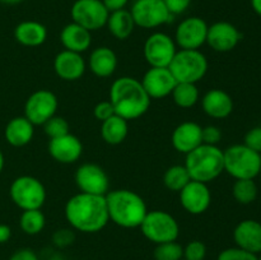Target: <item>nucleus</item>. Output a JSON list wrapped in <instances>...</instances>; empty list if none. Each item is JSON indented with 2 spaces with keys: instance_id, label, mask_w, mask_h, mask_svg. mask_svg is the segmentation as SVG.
Wrapping results in <instances>:
<instances>
[{
  "instance_id": "obj_48",
  "label": "nucleus",
  "mask_w": 261,
  "mask_h": 260,
  "mask_svg": "<svg viewBox=\"0 0 261 260\" xmlns=\"http://www.w3.org/2000/svg\"><path fill=\"white\" fill-rule=\"evenodd\" d=\"M257 259H259V260H261V252H260V254H259V255H257Z\"/></svg>"
},
{
  "instance_id": "obj_8",
  "label": "nucleus",
  "mask_w": 261,
  "mask_h": 260,
  "mask_svg": "<svg viewBox=\"0 0 261 260\" xmlns=\"http://www.w3.org/2000/svg\"><path fill=\"white\" fill-rule=\"evenodd\" d=\"M13 203L22 211L41 209L47 198V191L42 181L35 176L22 175L13 180L9 188Z\"/></svg>"
},
{
  "instance_id": "obj_19",
  "label": "nucleus",
  "mask_w": 261,
  "mask_h": 260,
  "mask_svg": "<svg viewBox=\"0 0 261 260\" xmlns=\"http://www.w3.org/2000/svg\"><path fill=\"white\" fill-rule=\"evenodd\" d=\"M54 71L60 79L65 82L79 81L84 75L87 63L82 54L63 50L54 58Z\"/></svg>"
},
{
  "instance_id": "obj_42",
  "label": "nucleus",
  "mask_w": 261,
  "mask_h": 260,
  "mask_svg": "<svg viewBox=\"0 0 261 260\" xmlns=\"http://www.w3.org/2000/svg\"><path fill=\"white\" fill-rule=\"evenodd\" d=\"M9 260H40L37 254L33 250L28 249V247H23V249L17 250L10 255Z\"/></svg>"
},
{
  "instance_id": "obj_9",
  "label": "nucleus",
  "mask_w": 261,
  "mask_h": 260,
  "mask_svg": "<svg viewBox=\"0 0 261 260\" xmlns=\"http://www.w3.org/2000/svg\"><path fill=\"white\" fill-rule=\"evenodd\" d=\"M130 13L135 25L143 30L158 28L167 24L173 18L163 0H135L130 8Z\"/></svg>"
},
{
  "instance_id": "obj_49",
  "label": "nucleus",
  "mask_w": 261,
  "mask_h": 260,
  "mask_svg": "<svg viewBox=\"0 0 261 260\" xmlns=\"http://www.w3.org/2000/svg\"><path fill=\"white\" fill-rule=\"evenodd\" d=\"M260 175H261V171H260Z\"/></svg>"
},
{
  "instance_id": "obj_3",
  "label": "nucleus",
  "mask_w": 261,
  "mask_h": 260,
  "mask_svg": "<svg viewBox=\"0 0 261 260\" xmlns=\"http://www.w3.org/2000/svg\"><path fill=\"white\" fill-rule=\"evenodd\" d=\"M109 218L122 228H139L147 216L148 208L144 199L129 189H116L106 194Z\"/></svg>"
},
{
  "instance_id": "obj_16",
  "label": "nucleus",
  "mask_w": 261,
  "mask_h": 260,
  "mask_svg": "<svg viewBox=\"0 0 261 260\" xmlns=\"http://www.w3.org/2000/svg\"><path fill=\"white\" fill-rule=\"evenodd\" d=\"M178 194L181 206L191 216L205 213L212 204V193L208 184L191 180Z\"/></svg>"
},
{
  "instance_id": "obj_31",
  "label": "nucleus",
  "mask_w": 261,
  "mask_h": 260,
  "mask_svg": "<svg viewBox=\"0 0 261 260\" xmlns=\"http://www.w3.org/2000/svg\"><path fill=\"white\" fill-rule=\"evenodd\" d=\"M259 194V188L254 178H240L234 181L232 186V195L237 203L249 205L254 203Z\"/></svg>"
},
{
  "instance_id": "obj_46",
  "label": "nucleus",
  "mask_w": 261,
  "mask_h": 260,
  "mask_svg": "<svg viewBox=\"0 0 261 260\" xmlns=\"http://www.w3.org/2000/svg\"><path fill=\"white\" fill-rule=\"evenodd\" d=\"M23 0H0V3L3 4H7V5H15V4H19L22 3Z\"/></svg>"
},
{
  "instance_id": "obj_13",
  "label": "nucleus",
  "mask_w": 261,
  "mask_h": 260,
  "mask_svg": "<svg viewBox=\"0 0 261 260\" xmlns=\"http://www.w3.org/2000/svg\"><path fill=\"white\" fill-rule=\"evenodd\" d=\"M209 24L200 17H188L181 20L175 31L176 45L182 50H200L206 42Z\"/></svg>"
},
{
  "instance_id": "obj_28",
  "label": "nucleus",
  "mask_w": 261,
  "mask_h": 260,
  "mask_svg": "<svg viewBox=\"0 0 261 260\" xmlns=\"http://www.w3.org/2000/svg\"><path fill=\"white\" fill-rule=\"evenodd\" d=\"M101 137L110 145H119L129 134V121L115 114L110 119L101 122Z\"/></svg>"
},
{
  "instance_id": "obj_29",
  "label": "nucleus",
  "mask_w": 261,
  "mask_h": 260,
  "mask_svg": "<svg viewBox=\"0 0 261 260\" xmlns=\"http://www.w3.org/2000/svg\"><path fill=\"white\" fill-rule=\"evenodd\" d=\"M171 97L180 109H191L200 101V92L195 83H177Z\"/></svg>"
},
{
  "instance_id": "obj_40",
  "label": "nucleus",
  "mask_w": 261,
  "mask_h": 260,
  "mask_svg": "<svg viewBox=\"0 0 261 260\" xmlns=\"http://www.w3.org/2000/svg\"><path fill=\"white\" fill-rule=\"evenodd\" d=\"M93 115L94 117H96V120H98L99 122H103L105 120L110 119V117L115 115L114 106H112V103L109 99H107V101L98 102V103L94 106Z\"/></svg>"
},
{
  "instance_id": "obj_11",
  "label": "nucleus",
  "mask_w": 261,
  "mask_h": 260,
  "mask_svg": "<svg viewBox=\"0 0 261 260\" xmlns=\"http://www.w3.org/2000/svg\"><path fill=\"white\" fill-rule=\"evenodd\" d=\"M110 12L102 0H75L70 8L71 22L82 25L89 32L106 27Z\"/></svg>"
},
{
  "instance_id": "obj_20",
  "label": "nucleus",
  "mask_w": 261,
  "mask_h": 260,
  "mask_svg": "<svg viewBox=\"0 0 261 260\" xmlns=\"http://www.w3.org/2000/svg\"><path fill=\"white\" fill-rule=\"evenodd\" d=\"M201 130H203V126L195 121L181 122L175 127L172 135H171L172 147L178 153L188 154L189 152L203 144Z\"/></svg>"
},
{
  "instance_id": "obj_37",
  "label": "nucleus",
  "mask_w": 261,
  "mask_h": 260,
  "mask_svg": "<svg viewBox=\"0 0 261 260\" xmlns=\"http://www.w3.org/2000/svg\"><path fill=\"white\" fill-rule=\"evenodd\" d=\"M74 240H75V235H74L73 228H60L53 235V244L59 249H65L70 246Z\"/></svg>"
},
{
  "instance_id": "obj_14",
  "label": "nucleus",
  "mask_w": 261,
  "mask_h": 260,
  "mask_svg": "<svg viewBox=\"0 0 261 260\" xmlns=\"http://www.w3.org/2000/svg\"><path fill=\"white\" fill-rule=\"evenodd\" d=\"M74 181L81 193L106 196L110 191V177L106 171L96 163H83L76 168Z\"/></svg>"
},
{
  "instance_id": "obj_33",
  "label": "nucleus",
  "mask_w": 261,
  "mask_h": 260,
  "mask_svg": "<svg viewBox=\"0 0 261 260\" xmlns=\"http://www.w3.org/2000/svg\"><path fill=\"white\" fill-rule=\"evenodd\" d=\"M153 256L154 260H182L184 246L177 241L158 244L155 245Z\"/></svg>"
},
{
  "instance_id": "obj_10",
  "label": "nucleus",
  "mask_w": 261,
  "mask_h": 260,
  "mask_svg": "<svg viewBox=\"0 0 261 260\" xmlns=\"http://www.w3.org/2000/svg\"><path fill=\"white\" fill-rule=\"evenodd\" d=\"M176 53L175 40L165 32H153L143 46V55L150 68H168Z\"/></svg>"
},
{
  "instance_id": "obj_41",
  "label": "nucleus",
  "mask_w": 261,
  "mask_h": 260,
  "mask_svg": "<svg viewBox=\"0 0 261 260\" xmlns=\"http://www.w3.org/2000/svg\"><path fill=\"white\" fill-rule=\"evenodd\" d=\"M191 2L193 0H163L166 8H167L170 14L173 15V17L184 14L190 8Z\"/></svg>"
},
{
  "instance_id": "obj_27",
  "label": "nucleus",
  "mask_w": 261,
  "mask_h": 260,
  "mask_svg": "<svg viewBox=\"0 0 261 260\" xmlns=\"http://www.w3.org/2000/svg\"><path fill=\"white\" fill-rule=\"evenodd\" d=\"M106 27L116 40L125 41L133 35L137 25H135L130 10L121 9L110 13Z\"/></svg>"
},
{
  "instance_id": "obj_35",
  "label": "nucleus",
  "mask_w": 261,
  "mask_h": 260,
  "mask_svg": "<svg viewBox=\"0 0 261 260\" xmlns=\"http://www.w3.org/2000/svg\"><path fill=\"white\" fill-rule=\"evenodd\" d=\"M206 246L203 241L193 240L184 246V259L185 260H205Z\"/></svg>"
},
{
  "instance_id": "obj_34",
  "label": "nucleus",
  "mask_w": 261,
  "mask_h": 260,
  "mask_svg": "<svg viewBox=\"0 0 261 260\" xmlns=\"http://www.w3.org/2000/svg\"><path fill=\"white\" fill-rule=\"evenodd\" d=\"M43 126V133L47 135L50 139H54V138L63 137V135L70 133V126H69V122L64 119L63 116H53L51 119H48Z\"/></svg>"
},
{
  "instance_id": "obj_26",
  "label": "nucleus",
  "mask_w": 261,
  "mask_h": 260,
  "mask_svg": "<svg viewBox=\"0 0 261 260\" xmlns=\"http://www.w3.org/2000/svg\"><path fill=\"white\" fill-rule=\"evenodd\" d=\"M14 38L25 47H37L47 40V28L37 20H23L15 25Z\"/></svg>"
},
{
  "instance_id": "obj_24",
  "label": "nucleus",
  "mask_w": 261,
  "mask_h": 260,
  "mask_svg": "<svg viewBox=\"0 0 261 260\" xmlns=\"http://www.w3.org/2000/svg\"><path fill=\"white\" fill-rule=\"evenodd\" d=\"M60 42L64 50L83 54L91 47L92 32L76 23L70 22L63 27L60 32Z\"/></svg>"
},
{
  "instance_id": "obj_32",
  "label": "nucleus",
  "mask_w": 261,
  "mask_h": 260,
  "mask_svg": "<svg viewBox=\"0 0 261 260\" xmlns=\"http://www.w3.org/2000/svg\"><path fill=\"white\" fill-rule=\"evenodd\" d=\"M191 181L190 175L184 165H173L166 170L163 175V184L171 191L180 193Z\"/></svg>"
},
{
  "instance_id": "obj_2",
  "label": "nucleus",
  "mask_w": 261,
  "mask_h": 260,
  "mask_svg": "<svg viewBox=\"0 0 261 260\" xmlns=\"http://www.w3.org/2000/svg\"><path fill=\"white\" fill-rule=\"evenodd\" d=\"M115 114L127 121L142 117L150 107V97L142 82L133 76H120L110 87V98Z\"/></svg>"
},
{
  "instance_id": "obj_36",
  "label": "nucleus",
  "mask_w": 261,
  "mask_h": 260,
  "mask_svg": "<svg viewBox=\"0 0 261 260\" xmlns=\"http://www.w3.org/2000/svg\"><path fill=\"white\" fill-rule=\"evenodd\" d=\"M217 260H259L256 254L246 251L241 247H228L222 250L217 256Z\"/></svg>"
},
{
  "instance_id": "obj_21",
  "label": "nucleus",
  "mask_w": 261,
  "mask_h": 260,
  "mask_svg": "<svg viewBox=\"0 0 261 260\" xmlns=\"http://www.w3.org/2000/svg\"><path fill=\"white\" fill-rule=\"evenodd\" d=\"M200 102L204 114L212 119H226L233 111V99L223 89H209L201 97Z\"/></svg>"
},
{
  "instance_id": "obj_5",
  "label": "nucleus",
  "mask_w": 261,
  "mask_h": 260,
  "mask_svg": "<svg viewBox=\"0 0 261 260\" xmlns=\"http://www.w3.org/2000/svg\"><path fill=\"white\" fill-rule=\"evenodd\" d=\"M224 172L234 180L254 178L260 175L261 154L242 144H233L223 150Z\"/></svg>"
},
{
  "instance_id": "obj_12",
  "label": "nucleus",
  "mask_w": 261,
  "mask_h": 260,
  "mask_svg": "<svg viewBox=\"0 0 261 260\" xmlns=\"http://www.w3.org/2000/svg\"><path fill=\"white\" fill-rule=\"evenodd\" d=\"M58 109L59 99L56 94L48 89H38L25 99L24 116L35 126H42L48 119L55 116Z\"/></svg>"
},
{
  "instance_id": "obj_22",
  "label": "nucleus",
  "mask_w": 261,
  "mask_h": 260,
  "mask_svg": "<svg viewBox=\"0 0 261 260\" xmlns=\"http://www.w3.org/2000/svg\"><path fill=\"white\" fill-rule=\"evenodd\" d=\"M237 247L259 255L261 252V223L255 219H244L233 229Z\"/></svg>"
},
{
  "instance_id": "obj_50",
  "label": "nucleus",
  "mask_w": 261,
  "mask_h": 260,
  "mask_svg": "<svg viewBox=\"0 0 261 260\" xmlns=\"http://www.w3.org/2000/svg\"><path fill=\"white\" fill-rule=\"evenodd\" d=\"M182 260H185V259H182Z\"/></svg>"
},
{
  "instance_id": "obj_17",
  "label": "nucleus",
  "mask_w": 261,
  "mask_h": 260,
  "mask_svg": "<svg viewBox=\"0 0 261 260\" xmlns=\"http://www.w3.org/2000/svg\"><path fill=\"white\" fill-rule=\"evenodd\" d=\"M140 82L150 99H161L171 96L177 84L168 68H149Z\"/></svg>"
},
{
  "instance_id": "obj_45",
  "label": "nucleus",
  "mask_w": 261,
  "mask_h": 260,
  "mask_svg": "<svg viewBox=\"0 0 261 260\" xmlns=\"http://www.w3.org/2000/svg\"><path fill=\"white\" fill-rule=\"evenodd\" d=\"M250 2H251L252 10L261 17V0H250Z\"/></svg>"
},
{
  "instance_id": "obj_30",
  "label": "nucleus",
  "mask_w": 261,
  "mask_h": 260,
  "mask_svg": "<svg viewBox=\"0 0 261 260\" xmlns=\"http://www.w3.org/2000/svg\"><path fill=\"white\" fill-rule=\"evenodd\" d=\"M46 226V217L41 209L23 211L19 217V227L23 233L35 236L41 233Z\"/></svg>"
},
{
  "instance_id": "obj_23",
  "label": "nucleus",
  "mask_w": 261,
  "mask_h": 260,
  "mask_svg": "<svg viewBox=\"0 0 261 260\" xmlns=\"http://www.w3.org/2000/svg\"><path fill=\"white\" fill-rule=\"evenodd\" d=\"M117 55L109 46H98L89 54L88 68L98 78H109L117 69Z\"/></svg>"
},
{
  "instance_id": "obj_15",
  "label": "nucleus",
  "mask_w": 261,
  "mask_h": 260,
  "mask_svg": "<svg viewBox=\"0 0 261 260\" xmlns=\"http://www.w3.org/2000/svg\"><path fill=\"white\" fill-rule=\"evenodd\" d=\"M241 38V32L236 25L226 20H219L208 27L205 43L217 53H229L236 48Z\"/></svg>"
},
{
  "instance_id": "obj_44",
  "label": "nucleus",
  "mask_w": 261,
  "mask_h": 260,
  "mask_svg": "<svg viewBox=\"0 0 261 260\" xmlns=\"http://www.w3.org/2000/svg\"><path fill=\"white\" fill-rule=\"evenodd\" d=\"M12 237V228L8 224L0 223V245L8 242Z\"/></svg>"
},
{
  "instance_id": "obj_18",
  "label": "nucleus",
  "mask_w": 261,
  "mask_h": 260,
  "mask_svg": "<svg viewBox=\"0 0 261 260\" xmlns=\"http://www.w3.org/2000/svg\"><path fill=\"white\" fill-rule=\"evenodd\" d=\"M48 154L56 162L63 165H71L79 161L83 153V144L76 135L68 133L63 137L48 140Z\"/></svg>"
},
{
  "instance_id": "obj_47",
  "label": "nucleus",
  "mask_w": 261,
  "mask_h": 260,
  "mask_svg": "<svg viewBox=\"0 0 261 260\" xmlns=\"http://www.w3.org/2000/svg\"><path fill=\"white\" fill-rule=\"evenodd\" d=\"M4 165H5L4 154H3L2 149H0V173H2V172H3V170H4Z\"/></svg>"
},
{
  "instance_id": "obj_4",
  "label": "nucleus",
  "mask_w": 261,
  "mask_h": 260,
  "mask_svg": "<svg viewBox=\"0 0 261 260\" xmlns=\"http://www.w3.org/2000/svg\"><path fill=\"white\" fill-rule=\"evenodd\" d=\"M185 155L184 166L191 180L209 184L224 172L223 150L218 145L200 144Z\"/></svg>"
},
{
  "instance_id": "obj_1",
  "label": "nucleus",
  "mask_w": 261,
  "mask_h": 260,
  "mask_svg": "<svg viewBox=\"0 0 261 260\" xmlns=\"http://www.w3.org/2000/svg\"><path fill=\"white\" fill-rule=\"evenodd\" d=\"M64 214L71 228L82 233L102 231L110 222L106 198L81 191L66 201Z\"/></svg>"
},
{
  "instance_id": "obj_39",
  "label": "nucleus",
  "mask_w": 261,
  "mask_h": 260,
  "mask_svg": "<svg viewBox=\"0 0 261 260\" xmlns=\"http://www.w3.org/2000/svg\"><path fill=\"white\" fill-rule=\"evenodd\" d=\"M244 144L261 154V126L252 127L246 133L244 138Z\"/></svg>"
},
{
  "instance_id": "obj_38",
  "label": "nucleus",
  "mask_w": 261,
  "mask_h": 260,
  "mask_svg": "<svg viewBox=\"0 0 261 260\" xmlns=\"http://www.w3.org/2000/svg\"><path fill=\"white\" fill-rule=\"evenodd\" d=\"M222 130L216 125H208L204 126L201 130V138H203V144L209 145H218V143L222 140Z\"/></svg>"
},
{
  "instance_id": "obj_25",
  "label": "nucleus",
  "mask_w": 261,
  "mask_h": 260,
  "mask_svg": "<svg viewBox=\"0 0 261 260\" xmlns=\"http://www.w3.org/2000/svg\"><path fill=\"white\" fill-rule=\"evenodd\" d=\"M33 135H35V125L24 115L9 120L4 130L7 143L15 148L30 144L33 139Z\"/></svg>"
},
{
  "instance_id": "obj_6",
  "label": "nucleus",
  "mask_w": 261,
  "mask_h": 260,
  "mask_svg": "<svg viewBox=\"0 0 261 260\" xmlns=\"http://www.w3.org/2000/svg\"><path fill=\"white\" fill-rule=\"evenodd\" d=\"M209 64L200 50H177L168 69L177 83H198L205 76Z\"/></svg>"
},
{
  "instance_id": "obj_7",
  "label": "nucleus",
  "mask_w": 261,
  "mask_h": 260,
  "mask_svg": "<svg viewBox=\"0 0 261 260\" xmlns=\"http://www.w3.org/2000/svg\"><path fill=\"white\" fill-rule=\"evenodd\" d=\"M139 228L143 236L155 245L177 241L180 236V224L166 211H148Z\"/></svg>"
},
{
  "instance_id": "obj_43",
  "label": "nucleus",
  "mask_w": 261,
  "mask_h": 260,
  "mask_svg": "<svg viewBox=\"0 0 261 260\" xmlns=\"http://www.w3.org/2000/svg\"><path fill=\"white\" fill-rule=\"evenodd\" d=\"M105 7L107 8L110 13L116 12V10L126 9V5L129 4V0H102Z\"/></svg>"
}]
</instances>
